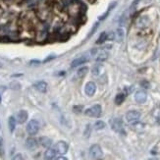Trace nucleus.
<instances>
[{"mask_svg": "<svg viewBox=\"0 0 160 160\" xmlns=\"http://www.w3.org/2000/svg\"><path fill=\"white\" fill-rule=\"evenodd\" d=\"M102 109L99 104H95V105L89 107L85 111V114L89 117H94V118H98L101 115Z\"/></svg>", "mask_w": 160, "mask_h": 160, "instance_id": "nucleus-1", "label": "nucleus"}, {"mask_svg": "<svg viewBox=\"0 0 160 160\" xmlns=\"http://www.w3.org/2000/svg\"><path fill=\"white\" fill-rule=\"evenodd\" d=\"M89 154H91V158L94 160H99L103 157V151L98 144L91 145L89 148Z\"/></svg>", "mask_w": 160, "mask_h": 160, "instance_id": "nucleus-2", "label": "nucleus"}, {"mask_svg": "<svg viewBox=\"0 0 160 160\" xmlns=\"http://www.w3.org/2000/svg\"><path fill=\"white\" fill-rule=\"evenodd\" d=\"M110 126L112 130L116 133H124V125L123 121L120 118H113L110 120Z\"/></svg>", "mask_w": 160, "mask_h": 160, "instance_id": "nucleus-3", "label": "nucleus"}, {"mask_svg": "<svg viewBox=\"0 0 160 160\" xmlns=\"http://www.w3.org/2000/svg\"><path fill=\"white\" fill-rule=\"evenodd\" d=\"M39 130V124L36 120H31L27 125V132L29 135L34 136L36 135Z\"/></svg>", "mask_w": 160, "mask_h": 160, "instance_id": "nucleus-4", "label": "nucleus"}, {"mask_svg": "<svg viewBox=\"0 0 160 160\" xmlns=\"http://www.w3.org/2000/svg\"><path fill=\"white\" fill-rule=\"evenodd\" d=\"M139 118H141V112L136 111V110H131V111L127 112L126 114V120L132 124L139 121Z\"/></svg>", "mask_w": 160, "mask_h": 160, "instance_id": "nucleus-5", "label": "nucleus"}, {"mask_svg": "<svg viewBox=\"0 0 160 160\" xmlns=\"http://www.w3.org/2000/svg\"><path fill=\"white\" fill-rule=\"evenodd\" d=\"M68 144H67L66 141H58L56 145H55V150H56V153H59V154H65L67 153L68 151Z\"/></svg>", "mask_w": 160, "mask_h": 160, "instance_id": "nucleus-6", "label": "nucleus"}, {"mask_svg": "<svg viewBox=\"0 0 160 160\" xmlns=\"http://www.w3.org/2000/svg\"><path fill=\"white\" fill-rule=\"evenodd\" d=\"M96 91V85L94 82H89L85 86V92L88 96H92Z\"/></svg>", "mask_w": 160, "mask_h": 160, "instance_id": "nucleus-7", "label": "nucleus"}, {"mask_svg": "<svg viewBox=\"0 0 160 160\" xmlns=\"http://www.w3.org/2000/svg\"><path fill=\"white\" fill-rule=\"evenodd\" d=\"M147 99V94L144 91H138L135 94V100L138 103H144Z\"/></svg>", "mask_w": 160, "mask_h": 160, "instance_id": "nucleus-8", "label": "nucleus"}, {"mask_svg": "<svg viewBox=\"0 0 160 160\" xmlns=\"http://www.w3.org/2000/svg\"><path fill=\"white\" fill-rule=\"evenodd\" d=\"M27 120H28V112L26 111V110H21V111H19L18 114H17V121H18V123L23 124Z\"/></svg>", "mask_w": 160, "mask_h": 160, "instance_id": "nucleus-9", "label": "nucleus"}, {"mask_svg": "<svg viewBox=\"0 0 160 160\" xmlns=\"http://www.w3.org/2000/svg\"><path fill=\"white\" fill-rule=\"evenodd\" d=\"M34 86L36 88L39 92H46L47 91V84L43 81H39V82H36L34 85Z\"/></svg>", "mask_w": 160, "mask_h": 160, "instance_id": "nucleus-10", "label": "nucleus"}, {"mask_svg": "<svg viewBox=\"0 0 160 160\" xmlns=\"http://www.w3.org/2000/svg\"><path fill=\"white\" fill-rule=\"evenodd\" d=\"M55 155H56V150H55V148L48 147L44 152V159L45 160H52L55 157Z\"/></svg>", "mask_w": 160, "mask_h": 160, "instance_id": "nucleus-11", "label": "nucleus"}, {"mask_svg": "<svg viewBox=\"0 0 160 160\" xmlns=\"http://www.w3.org/2000/svg\"><path fill=\"white\" fill-rule=\"evenodd\" d=\"M26 146H27L29 149H34L37 146V141L34 138H29L26 141Z\"/></svg>", "mask_w": 160, "mask_h": 160, "instance_id": "nucleus-12", "label": "nucleus"}, {"mask_svg": "<svg viewBox=\"0 0 160 160\" xmlns=\"http://www.w3.org/2000/svg\"><path fill=\"white\" fill-rule=\"evenodd\" d=\"M124 36H125V31L123 29L119 28L116 30V33H115V39L117 40L118 42H122L124 39Z\"/></svg>", "mask_w": 160, "mask_h": 160, "instance_id": "nucleus-13", "label": "nucleus"}, {"mask_svg": "<svg viewBox=\"0 0 160 160\" xmlns=\"http://www.w3.org/2000/svg\"><path fill=\"white\" fill-rule=\"evenodd\" d=\"M39 144L42 145L43 147H50L51 144H52V141L47 136H41V138L39 139Z\"/></svg>", "mask_w": 160, "mask_h": 160, "instance_id": "nucleus-14", "label": "nucleus"}, {"mask_svg": "<svg viewBox=\"0 0 160 160\" xmlns=\"http://www.w3.org/2000/svg\"><path fill=\"white\" fill-rule=\"evenodd\" d=\"M86 62H88V57L83 56V57H80V58H77V59H75L72 62L71 66L72 67H78V66L82 65V64L86 63Z\"/></svg>", "mask_w": 160, "mask_h": 160, "instance_id": "nucleus-15", "label": "nucleus"}, {"mask_svg": "<svg viewBox=\"0 0 160 160\" xmlns=\"http://www.w3.org/2000/svg\"><path fill=\"white\" fill-rule=\"evenodd\" d=\"M109 57V53L105 50H102L100 51L99 53L97 54L96 56V61H98V62H103V61H105L108 59Z\"/></svg>", "mask_w": 160, "mask_h": 160, "instance_id": "nucleus-16", "label": "nucleus"}, {"mask_svg": "<svg viewBox=\"0 0 160 160\" xmlns=\"http://www.w3.org/2000/svg\"><path fill=\"white\" fill-rule=\"evenodd\" d=\"M8 126H9L10 132L13 133L16 128V119L14 118L13 116H11V117H9V119H8Z\"/></svg>", "mask_w": 160, "mask_h": 160, "instance_id": "nucleus-17", "label": "nucleus"}, {"mask_svg": "<svg viewBox=\"0 0 160 160\" xmlns=\"http://www.w3.org/2000/svg\"><path fill=\"white\" fill-rule=\"evenodd\" d=\"M152 116L154 118V120L157 124H160V107H156L153 109L152 111Z\"/></svg>", "mask_w": 160, "mask_h": 160, "instance_id": "nucleus-18", "label": "nucleus"}, {"mask_svg": "<svg viewBox=\"0 0 160 160\" xmlns=\"http://www.w3.org/2000/svg\"><path fill=\"white\" fill-rule=\"evenodd\" d=\"M88 72H89V67L84 66V67H82V68L78 69L77 75H78L80 78H83V77H85V76H86V74H88Z\"/></svg>", "mask_w": 160, "mask_h": 160, "instance_id": "nucleus-19", "label": "nucleus"}, {"mask_svg": "<svg viewBox=\"0 0 160 160\" xmlns=\"http://www.w3.org/2000/svg\"><path fill=\"white\" fill-rule=\"evenodd\" d=\"M125 98H126V95L124 94H118L115 97V103L117 104V105H120V104L124 102Z\"/></svg>", "mask_w": 160, "mask_h": 160, "instance_id": "nucleus-20", "label": "nucleus"}, {"mask_svg": "<svg viewBox=\"0 0 160 160\" xmlns=\"http://www.w3.org/2000/svg\"><path fill=\"white\" fill-rule=\"evenodd\" d=\"M103 67L101 65H95L94 68H92V74H94V76H99L101 73H102V69Z\"/></svg>", "mask_w": 160, "mask_h": 160, "instance_id": "nucleus-21", "label": "nucleus"}, {"mask_svg": "<svg viewBox=\"0 0 160 160\" xmlns=\"http://www.w3.org/2000/svg\"><path fill=\"white\" fill-rule=\"evenodd\" d=\"M106 39H107V34L103 31V33L100 34L99 37H98V39L96 40V44H102Z\"/></svg>", "mask_w": 160, "mask_h": 160, "instance_id": "nucleus-22", "label": "nucleus"}, {"mask_svg": "<svg viewBox=\"0 0 160 160\" xmlns=\"http://www.w3.org/2000/svg\"><path fill=\"white\" fill-rule=\"evenodd\" d=\"M105 123H104L103 121H97V122H95V124H94V129L95 130H102L105 128Z\"/></svg>", "mask_w": 160, "mask_h": 160, "instance_id": "nucleus-23", "label": "nucleus"}, {"mask_svg": "<svg viewBox=\"0 0 160 160\" xmlns=\"http://www.w3.org/2000/svg\"><path fill=\"white\" fill-rule=\"evenodd\" d=\"M139 128H141V129H144V124L138 123V121L135 122V123H133V129H135L136 131H141Z\"/></svg>", "mask_w": 160, "mask_h": 160, "instance_id": "nucleus-24", "label": "nucleus"}, {"mask_svg": "<svg viewBox=\"0 0 160 160\" xmlns=\"http://www.w3.org/2000/svg\"><path fill=\"white\" fill-rule=\"evenodd\" d=\"M12 160H23V156H22V154H20V153L16 154V155L14 156L13 158H12Z\"/></svg>", "mask_w": 160, "mask_h": 160, "instance_id": "nucleus-25", "label": "nucleus"}, {"mask_svg": "<svg viewBox=\"0 0 160 160\" xmlns=\"http://www.w3.org/2000/svg\"><path fill=\"white\" fill-rule=\"evenodd\" d=\"M141 86H144V88H145V89H148V88H149V84H148L147 82H145V81H142L141 84Z\"/></svg>", "mask_w": 160, "mask_h": 160, "instance_id": "nucleus-26", "label": "nucleus"}, {"mask_svg": "<svg viewBox=\"0 0 160 160\" xmlns=\"http://www.w3.org/2000/svg\"><path fill=\"white\" fill-rule=\"evenodd\" d=\"M97 27H98V23H96V24H95V25L94 26V28H92V31H91V33H89V36H91V34H94V31H96Z\"/></svg>", "mask_w": 160, "mask_h": 160, "instance_id": "nucleus-27", "label": "nucleus"}, {"mask_svg": "<svg viewBox=\"0 0 160 160\" xmlns=\"http://www.w3.org/2000/svg\"><path fill=\"white\" fill-rule=\"evenodd\" d=\"M55 160H68V159H67L65 156H59V157H57Z\"/></svg>", "mask_w": 160, "mask_h": 160, "instance_id": "nucleus-28", "label": "nucleus"}, {"mask_svg": "<svg viewBox=\"0 0 160 160\" xmlns=\"http://www.w3.org/2000/svg\"><path fill=\"white\" fill-rule=\"evenodd\" d=\"M89 125H88V126H86V133H89ZM86 138H88V136H89V134H86Z\"/></svg>", "mask_w": 160, "mask_h": 160, "instance_id": "nucleus-29", "label": "nucleus"}, {"mask_svg": "<svg viewBox=\"0 0 160 160\" xmlns=\"http://www.w3.org/2000/svg\"><path fill=\"white\" fill-rule=\"evenodd\" d=\"M149 160H159L158 158H150Z\"/></svg>", "mask_w": 160, "mask_h": 160, "instance_id": "nucleus-30", "label": "nucleus"}, {"mask_svg": "<svg viewBox=\"0 0 160 160\" xmlns=\"http://www.w3.org/2000/svg\"><path fill=\"white\" fill-rule=\"evenodd\" d=\"M2 67H3V64H2V63H0V68H2Z\"/></svg>", "mask_w": 160, "mask_h": 160, "instance_id": "nucleus-31", "label": "nucleus"}, {"mask_svg": "<svg viewBox=\"0 0 160 160\" xmlns=\"http://www.w3.org/2000/svg\"><path fill=\"white\" fill-rule=\"evenodd\" d=\"M0 101H1V97H0Z\"/></svg>", "mask_w": 160, "mask_h": 160, "instance_id": "nucleus-32", "label": "nucleus"}]
</instances>
